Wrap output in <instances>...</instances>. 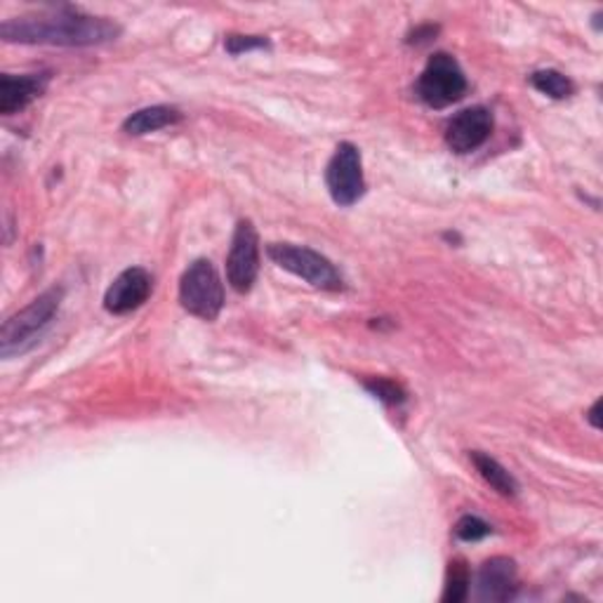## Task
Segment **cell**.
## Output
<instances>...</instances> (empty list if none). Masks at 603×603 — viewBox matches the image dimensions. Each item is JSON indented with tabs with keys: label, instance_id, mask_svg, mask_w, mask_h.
I'll use <instances>...</instances> for the list:
<instances>
[{
	"label": "cell",
	"instance_id": "6da1fadb",
	"mask_svg": "<svg viewBox=\"0 0 603 603\" xmlns=\"http://www.w3.org/2000/svg\"><path fill=\"white\" fill-rule=\"evenodd\" d=\"M0 35L8 43L91 47L116 41L120 35V27L109 17H95L74 8H62L47 14L8 20L0 27Z\"/></svg>",
	"mask_w": 603,
	"mask_h": 603
},
{
	"label": "cell",
	"instance_id": "7a4b0ae2",
	"mask_svg": "<svg viewBox=\"0 0 603 603\" xmlns=\"http://www.w3.org/2000/svg\"><path fill=\"white\" fill-rule=\"evenodd\" d=\"M62 288H50L35 297L22 311L12 314L0 330V353L12 359L24 353L50 324L62 305Z\"/></svg>",
	"mask_w": 603,
	"mask_h": 603
},
{
	"label": "cell",
	"instance_id": "3957f363",
	"mask_svg": "<svg viewBox=\"0 0 603 603\" xmlns=\"http://www.w3.org/2000/svg\"><path fill=\"white\" fill-rule=\"evenodd\" d=\"M269 260L281 267L283 272H290L293 276L307 281L309 286L318 290H342L345 278L335 269V264L321 255L311 251L307 245H295V243H269L267 247Z\"/></svg>",
	"mask_w": 603,
	"mask_h": 603
},
{
	"label": "cell",
	"instance_id": "277c9868",
	"mask_svg": "<svg viewBox=\"0 0 603 603\" xmlns=\"http://www.w3.org/2000/svg\"><path fill=\"white\" fill-rule=\"evenodd\" d=\"M182 307L203 321H215L224 307L222 278L210 260H197L180 278Z\"/></svg>",
	"mask_w": 603,
	"mask_h": 603
},
{
	"label": "cell",
	"instance_id": "5b68a950",
	"mask_svg": "<svg viewBox=\"0 0 603 603\" xmlns=\"http://www.w3.org/2000/svg\"><path fill=\"white\" fill-rule=\"evenodd\" d=\"M467 87L469 83L457 60L451 57L448 52H436L424 66L415 91L430 109H446V106L465 97Z\"/></svg>",
	"mask_w": 603,
	"mask_h": 603
},
{
	"label": "cell",
	"instance_id": "8992f818",
	"mask_svg": "<svg viewBox=\"0 0 603 603\" xmlns=\"http://www.w3.org/2000/svg\"><path fill=\"white\" fill-rule=\"evenodd\" d=\"M326 184L337 205L349 208L361 201V197L366 193V180H363L361 151L357 145H351V141L337 145L326 168Z\"/></svg>",
	"mask_w": 603,
	"mask_h": 603
},
{
	"label": "cell",
	"instance_id": "52a82bcc",
	"mask_svg": "<svg viewBox=\"0 0 603 603\" xmlns=\"http://www.w3.org/2000/svg\"><path fill=\"white\" fill-rule=\"evenodd\" d=\"M260 274V236L251 220H241L226 257V281L236 293H251Z\"/></svg>",
	"mask_w": 603,
	"mask_h": 603
},
{
	"label": "cell",
	"instance_id": "ba28073f",
	"mask_svg": "<svg viewBox=\"0 0 603 603\" xmlns=\"http://www.w3.org/2000/svg\"><path fill=\"white\" fill-rule=\"evenodd\" d=\"M493 133V114L486 106H469V109L453 116L446 126V145L455 154H472L484 147Z\"/></svg>",
	"mask_w": 603,
	"mask_h": 603
},
{
	"label": "cell",
	"instance_id": "9c48e42d",
	"mask_svg": "<svg viewBox=\"0 0 603 603\" xmlns=\"http://www.w3.org/2000/svg\"><path fill=\"white\" fill-rule=\"evenodd\" d=\"M154 290V278L147 269L130 267L116 276V281L104 295V309L109 314L123 316L139 309L149 299Z\"/></svg>",
	"mask_w": 603,
	"mask_h": 603
},
{
	"label": "cell",
	"instance_id": "30bf717a",
	"mask_svg": "<svg viewBox=\"0 0 603 603\" xmlns=\"http://www.w3.org/2000/svg\"><path fill=\"white\" fill-rule=\"evenodd\" d=\"M517 594V563L505 557L486 561L478 571L476 596L482 601H509Z\"/></svg>",
	"mask_w": 603,
	"mask_h": 603
},
{
	"label": "cell",
	"instance_id": "8fae6325",
	"mask_svg": "<svg viewBox=\"0 0 603 603\" xmlns=\"http://www.w3.org/2000/svg\"><path fill=\"white\" fill-rule=\"evenodd\" d=\"M50 83V74H27V76H0V114L12 116L39 99Z\"/></svg>",
	"mask_w": 603,
	"mask_h": 603
},
{
	"label": "cell",
	"instance_id": "7c38bea8",
	"mask_svg": "<svg viewBox=\"0 0 603 603\" xmlns=\"http://www.w3.org/2000/svg\"><path fill=\"white\" fill-rule=\"evenodd\" d=\"M180 120H182V114H180V109H174V106H166V104L147 106V109H139L123 120V133L133 135V137H141V135L177 126Z\"/></svg>",
	"mask_w": 603,
	"mask_h": 603
},
{
	"label": "cell",
	"instance_id": "4fadbf2b",
	"mask_svg": "<svg viewBox=\"0 0 603 603\" xmlns=\"http://www.w3.org/2000/svg\"><path fill=\"white\" fill-rule=\"evenodd\" d=\"M469 459L474 463L476 472L482 474L484 482L498 490L500 495H505V498H514V495L519 493V484H517V478H514L498 459H493L490 455L482 453V451H472L469 453Z\"/></svg>",
	"mask_w": 603,
	"mask_h": 603
},
{
	"label": "cell",
	"instance_id": "5bb4252c",
	"mask_svg": "<svg viewBox=\"0 0 603 603\" xmlns=\"http://www.w3.org/2000/svg\"><path fill=\"white\" fill-rule=\"evenodd\" d=\"M530 85L536 87L538 93L552 97V99H565L575 93V85L569 76H563L561 71L554 68H542L536 71V74H530Z\"/></svg>",
	"mask_w": 603,
	"mask_h": 603
},
{
	"label": "cell",
	"instance_id": "9a60e30c",
	"mask_svg": "<svg viewBox=\"0 0 603 603\" xmlns=\"http://www.w3.org/2000/svg\"><path fill=\"white\" fill-rule=\"evenodd\" d=\"M469 569L463 559H453L448 563V575H446V590H443V601L446 603H463L469 596Z\"/></svg>",
	"mask_w": 603,
	"mask_h": 603
},
{
	"label": "cell",
	"instance_id": "2e32d148",
	"mask_svg": "<svg viewBox=\"0 0 603 603\" xmlns=\"http://www.w3.org/2000/svg\"><path fill=\"white\" fill-rule=\"evenodd\" d=\"M363 387L368 389L372 396H375L382 403H387V405H401L405 401V392L401 389V384H396L392 380L372 378V380H366Z\"/></svg>",
	"mask_w": 603,
	"mask_h": 603
},
{
	"label": "cell",
	"instance_id": "e0dca14e",
	"mask_svg": "<svg viewBox=\"0 0 603 603\" xmlns=\"http://www.w3.org/2000/svg\"><path fill=\"white\" fill-rule=\"evenodd\" d=\"M490 533H493V528L484 519L472 517V514H467V517H463L455 523V536L465 542H478V540L488 538Z\"/></svg>",
	"mask_w": 603,
	"mask_h": 603
},
{
	"label": "cell",
	"instance_id": "ac0fdd59",
	"mask_svg": "<svg viewBox=\"0 0 603 603\" xmlns=\"http://www.w3.org/2000/svg\"><path fill=\"white\" fill-rule=\"evenodd\" d=\"M224 47L229 55H243V52L264 50L269 47V41L264 35H241V33H229L224 39Z\"/></svg>",
	"mask_w": 603,
	"mask_h": 603
},
{
	"label": "cell",
	"instance_id": "d6986e66",
	"mask_svg": "<svg viewBox=\"0 0 603 603\" xmlns=\"http://www.w3.org/2000/svg\"><path fill=\"white\" fill-rule=\"evenodd\" d=\"M436 33H438V27H432V24L420 27V29H415V31L411 33V39H408V43H415V45L430 43Z\"/></svg>",
	"mask_w": 603,
	"mask_h": 603
},
{
	"label": "cell",
	"instance_id": "ffe728a7",
	"mask_svg": "<svg viewBox=\"0 0 603 603\" xmlns=\"http://www.w3.org/2000/svg\"><path fill=\"white\" fill-rule=\"evenodd\" d=\"M599 411H601V401H596V403L592 405V411H590V422H592V427H594V430H599V427H601Z\"/></svg>",
	"mask_w": 603,
	"mask_h": 603
}]
</instances>
